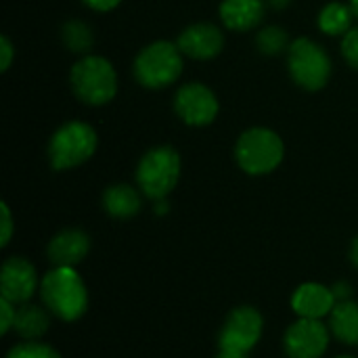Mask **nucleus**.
I'll return each instance as SVG.
<instances>
[{"instance_id": "9", "label": "nucleus", "mask_w": 358, "mask_h": 358, "mask_svg": "<svg viewBox=\"0 0 358 358\" xmlns=\"http://www.w3.org/2000/svg\"><path fill=\"white\" fill-rule=\"evenodd\" d=\"M262 334V317L254 308H239L235 310L222 327L220 334V348L222 352L233 355H248Z\"/></svg>"}, {"instance_id": "5", "label": "nucleus", "mask_w": 358, "mask_h": 358, "mask_svg": "<svg viewBox=\"0 0 358 358\" xmlns=\"http://www.w3.org/2000/svg\"><path fill=\"white\" fill-rule=\"evenodd\" d=\"M42 300L52 315L73 321L86 308V287L71 266H57L42 281Z\"/></svg>"}, {"instance_id": "20", "label": "nucleus", "mask_w": 358, "mask_h": 358, "mask_svg": "<svg viewBox=\"0 0 358 358\" xmlns=\"http://www.w3.org/2000/svg\"><path fill=\"white\" fill-rule=\"evenodd\" d=\"M61 38H63V44L71 50V52H78V55H88V50L92 48L94 44V36H92V29L88 23L84 21H67L61 29Z\"/></svg>"}, {"instance_id": "15", "label": "nucleus", "mask_w": 358, "mask_h": 358, "mask_svg": "<svg viewBox=\"0 0 358 358\" xmlns=\"http://www.w3.org/2000/svg\"><path fill=\"white\" fill-rule=\"evenodd\" d=\"M88 245V237L82 231H63L50 241L48 256L57 266H73L86 256Z\"/></svg>"}, {"instance_id": "28", "label": "nucleus", "mask_w": 358, "mask_h": 358, "mask_svg": "<svg viewBox=\"0 0 358 358\" xmlns=\"http://www.w3.org/2000/svg\"><path fill=\"white\" fill-rule=\"evenodd\" d=\"M266 4H268L271 8H275V10H281V8L289 6L292 0H266Z\"/></svg>"}, {"instance_id": "4", "label": "nucleus", "mask_w": 358, "mask_h": 358, "mask_svg": "<svg viewBox=\"0 0 358 358\" xmlns=\"http://www.w3.org/2000/svg\"><path fill=\"white\" fill-rule=\"evenodd\" d=\"M180 176V155L174 147L149 149L136 168V185L149 199H166Z\"/></svg>"}, {"instance_id": "7", "label": "nucleus", "mask_w": 358, "mask_h": 358, "mask_svg": "<svg viewBox=\"0 0 358 358\" xmlns=\"http://www.w3.org/2000/svg\"><path fill=\"white\" fill-rule=\"evenodd\" d=\"M96 132L86 122L63 124L48 143V159L55 170H71L92 157L96 151Z\"/></svg>"}, {"instance_id": "30", "label": "nucleus", "mask_w": 358, "mask_h": 358, "mask_svg": "<svg viewBox=\"0 0 358 358\" xmlns=\"http://www.w3.org/2000/svg\"><path fill=\"white\" fill-rule=\"evenodd\" d=\"M216 358H245V355H233V352H222L220 357Z\"/></svg>"}, {"instance_id": "14", "label": "nucleus", "mask_w": 358, "mask_h": 358, "mask_svg": "<svg viewBox=\"0 0 358 358\" xmlns=\"http://www.w3.org/2000/svg\"><path fill=\"white\" fill-rule=\"evenodd\" d=\"M292 304H294V310L300 315V319H321L325 315H331L336 306V294L323 285L306 283L298 287Z\"/></svg>"}, {"instance_id": "13", "label": "nucleus", "mask_w": 358, "mask_h": 358, "mask_svg": "<svg viewBox=\"0 0 358 358\" xmlns=\"http://www.w3.org/2000/svg\"><path fill=\"white\" fill-rule=\"evenodd\" d=\"M264 0H222L218 8L222 25L231 31H250L258 27L264 19Z\"/></svg>"}, {"instance_id": "17", "label": "nucleus", "mask_w": 358, "mask_h": 358, "mask_svg": "<svg viewBox=\"0 0 358 358\" xmlns=\"http://www.w3.org/2000/svg\"><path fill=\"white\" fill-rule=\"evenodd\" d=\"M352 19H357L350 4L329 2L321 8L317 25L327 36H346L352 29Z\"/></svg>"}, {"instance_id": "24", "label": "nucleus", "mask_w": 358, "mask_h": 358, "mask_svg": "<svg viewBox=\"0 0 358 358\" xmlns=\"http://www.w3.org/2000/svg\"><path fill=\"white\" fill-rule=\"evenodd\" d=\"M0 317H2V321H0V334H6L15 325V317H17V310H13V302H8V300L2 298V302H0Z\"/></svg>"}, {"instance_id": "11", "label": "nucleus", "mask_w": 358, "mask_h": 358, "mask_svg": "<svg viewBox=\"0 0 358 358\" xmlns=\"http://www.w3.org/2000/svg\"><path fill=\"white\" fill-rule=\"evenodd\" d=\"M329 344L327 327L319 319H300L285 334L289 358H319Z\"/></svg>"}, {"instance_id": "10", "label": "nucleus", "mask_w": 358, "mask_h": 358, "mask_svg": "<svg viewBox=\"0 0 358 358\" xmlns=\"http://www.w3.org/2000/svg\"><path fill=\"white\" fill-rule=\"evenodd\" d=\"M176 46L189 59L208 61V59H214V57H218L222 52V48H224V34L214 23H208V21L193 23V25L185 27L178 34Z\"/></svg>"}, {"instance_id": "26", "label": "nucleus", "mask_w": 358, "mask_h": 358, "mask_svg": "<svg viewBox=\"0 0 358 358\" xmlns=\"http://www.w3.org/2000/svg\"><path fill=\"white\" fill-rule=\"evenodd\" d=\"M2 237H0V245H6L8 239H10V233H13V220H10V212H8V206L2 203Z\"/></svg>"}, {"instance_id": "18", "label": "nucleus", "mask_w": 358, "mask_h": 358, "mask_svg": "<svg viewBox=\"0 0 358 358\" xmlns=\"http://www.w3.org/2000/svg\"><path fill=\"white\" fill-rule=\"evenodd\" d=\"M329 327L338 340L358 346V304H355V302L336 304L331 310Z\"/></svg>"}, {"instance_id": "27", "label": "nucleus", "mask_w": 358, "mask_h": 358, "mask_svg": "<svg viewBox=\"0 0 358 358\" xmlns=\"http://www.w3.org/2000/svg\"><path fill=\"white\" fill-rule=\"evenodd\" d=\"M88 8L92 10H99V13H107V10H113L122 0H82Z\"/></svg>"}, {"instance_id": "12", "label": "nucleus", "mask_w": 358, "mask_h": 358, "mask_svg": "<svg viewBox=\"0 0 358 358\" xmlns=\"http://www.w3.org/2000/svg\"><path fill=\"white\" fill-rule=\"evenodd\" d=\"M0 289H2V298L13 304L27 302L36 289L34 266L23 258L6 260L2 264V273H0Z\"/></svg>"}, {"instance_id": "23", "label": "nucleus", "mask_w": 358, "mask_h": 358, "mask_svg": "<svg viewBox=\"0 0 358 358\" xmlns=\"http://www.w3.org/2000/svg\"><path fill=\"white\" fill-rule=\"evenodd\" d=\"M342 55L346 63L358 71V25L352 27L346 36H342Z\"/></svg>"}, {"instance_id": "8", "label": "nucleus", "mask_w": 358, "mask_h": 358, "mask_svg": "<svg viewBox=\"0 0 358 358\" xmlns=\"http://www.w3.org/2000/svg\"><path fill=\"white\" fill-rule=\"evenodd\" d=\"M174 111L187 126L201 128L218 117L220 103L212 88H208L201 82H189L176 90Z\"/></svg>"}, {"instance_id": "1", "label": "nucleus", "mask_w": 358, "mask_h": 358, "mask_svg": "<svg viewBox=\"0 0 358 358\" xmlns=\"http://www.w3.org/2000/svg\"><path fill=\"white\" fill-rule=\"evenodd\" d=\"M69 82L73 94L92 107L107 105L117 94L115 67L99 55H84L76 61L69 71Z\"/></svg>"}, {"instance_id": "21", "label": "nucleus", "mask_w": 358, "mask_h": 358, "mask_svg": "<svg viewBox=\"0 0 358 358\" xmlns=\"http://www.w3.org/2000/svg\"><path fill=\"white\" fill-rule=\"evenodd\" d=\"M289 38H287V31L279 25H268V27H262L256 36V46L262 55L266 57H277L285 50H289Z\"/></svg>"}, {"instance_id": "6", "label": "nucleus", "mask_w": 358, "mask_h": 358, "mask_svg": "<svg viewBox=\"0 0 358 358\" xmlns=\"http://www.w3.org/2000/svg\"><path fill=\"white\" fill-rule=\"evenodd\" d=\"M287 69L292 80L310 92L325 88L331 78V59L327 50L310 38H296L287 50Z\"/></svg>"}, {"instance_id": "29", "label": "nucleus", "mask_w": 358, "mask_h": 358, "mask_svg": "<svg viewBox=\"0 0 358 358\" xmlns=\"http://www.w3.org/2000/svg\"><path fill=\"white\" fill-rule=\"evenodd\" d=\"M350 258H352V262L357 264V268H358V237L355 239V243H352V252H350Z\"/></svg>"}, {"instance_id": "22", "label": "nucleus", "mask_w": 358, "mask_h": 358, "mask_svg": "<svg viewBox=\"0 0 358 358\" xmlns=\"http://www.w3.org/2000/svg\"><path fill=\"white\" fill-rule=\"evenodd\" d=\"M6 358H59V355L44 344H21L15 346Z\"/></svg>"}, {"instance_id": "19", "label": "nucleus", "mask_w": 358, "mask_h": 358, "mask_svg": "<svg viewBox=\"0 0 358 358\" xmlns=\"http://www.w3.org/2000/svg\"><path fill=\"white\" fill-rule=\"evenodd\" d=\"M13 327L23 338H38L48 327V315L40 306L25 304V306H21L17 310V317H15V325Z\"/></svg>"}, {"instance_id": "25", "label": "nucleus", "mask_w": 358, "mask_h": 358, "mask_svg": "<svg viewBox=\"0 0 358 358\" xmlns=\"http://www.w3.org/2000/svg\"><path fill=\"white\" fill-rule=\"evenodd\" d=\"M0 55H2V61H0V69L6 71L13 63V57H15V48L10 44V40L6 36L0 38Z\"/></svg>"}, {"instance_id": "32", "label": "nucleus", "mask_w": 358, "mask_h": 358, "mask_svg": "<svg viewBox=\"0 0 358 358\" xmlns=\"http://www.w3.org/2000/svg\"><path fill=\"white\" fill-rule=\"evenodd\" d=\"M342 358H348V357H342Z\"/></svg>"}, {"instance_id": "31", "label": "nucleus", "mask_w": 358, "mask_h": 358, "mask_svg": "<svg viewBox=\"0 0 358 358\" xmlns=\"http://www.w3.org/2000/svg\"><path fill=\"white\" fill-rule=\"evenodd\" d=\"M348 4L352 6V10H355V15H357V19H358V0H350Z\"/></svg>"}, {"instance_id": "2", "label": "nucleus", "mask_w": 358, "mask_h": 358, "mask_svg": "<svg viewBox=\"0 0 358 358\" xmlns=\"http://www.w3.org/2000/svg\"><path fill=\"white\" fill-rule=\"evenodd\" d=\"M182 57L176 42H151L134 59V78L143 88L162 90L180 78L185 67Z\"/></svg>"}, {"instance_id": "3", "label": "nucleus", "mask_w": 358, "mask_h": 358, "mask_svg": "<svg viewBox=\"0 0 358 358\" xmlns=\"http://www.w3.org/2000/svg\"><path fill=\"white\" fill-rule=\"evenodd\" d=\"M285 157L281 136L271 128H250L235 143V159L239 168L252 176H262L279 168Z\"/></svg>"}, {"instance_id": "16", "label": "nucleus", "mask_w": 358, "mask_h": 358, "mask_svg": "<svg viewBox=\"0 0 358 358\" xmlns=\"http://www.w3.org/2000/svg\"><path fill=\"white\" fill-rule=\"evenodd\" d=\"M141 195L130 185H113L103 195V206L113 218H130L141 210Z\"/></svg>"}]
</instances>
